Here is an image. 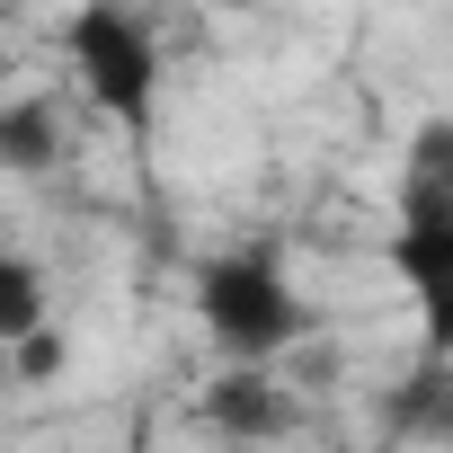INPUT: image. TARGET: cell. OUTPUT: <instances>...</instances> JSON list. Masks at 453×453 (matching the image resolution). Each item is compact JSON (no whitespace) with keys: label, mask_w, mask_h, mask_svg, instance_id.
Returning a JSON list of instances; mask_svg holds the SVG:
<instances>
[{"label":"cell","mask_w":453,"mask_h":453,"mask_svg":"<svg viewBox=\"0 0 453 453\" xmlns=\"http://www.w3.org/2000/svg\"><path fill=\"white\" fill-rule=\"evenodd\" d=\"M196 329L222 365H276L294 338H311V303L276 250H222L196 267Z\"/></svg>","instance_id":"cell-1"},{"label":"cell","mask_w":453,"mask_h":453,"mask_svg":"<svg viewBox=\"0 0 453 453\" xmlns=\"http://www.w3.org/2000/svg\"><path fill=\"white\" fill-rule=\"evenodd\" d=\"M63 54H72V81L81 98L116 125V134H151L160 116V36L142 10H125V0H81V10L63 19Z\"/></svg>","instance_id":"cell-2"},{"label":"cell","mask_w":453,"mask_h":453,"mask_svg":"<svg viewBox=\"0 0 453 453\" xmlns=\"http://www.w3.org/2000/svg\"><path fill=\"white\" fill-rule=\"evenodd\" d=\"M391 267L426 311V338L444 347V285H453V134L418 125V151L400 169V232H391Z\"/></svg>","instance_id":"cell-3"},{"label":"cell","mask_w":453,"mask_h":453,"mask_svg":"<svg viewBox=\"0 0 453 453\" xmlns=\"http://www.w3.org/2000/svg\"><path fill=\"white\" fill-rule=\"evenodd\" d=\"M204 426L232 444H276V435H294V400L267 382V365H232L204 391Z\"/></svg>","instance_id":"cell-4"},{"label":"cell","mask_w":453,"mask_h":453,"mask_svg":"<svg viewBox=\"0 0 453 453\" xmlns=\"http://www.w3.org/2000/svg\"><path fill=\"white\" fill-rule=\"evenodd\" d=\"M72 151V125L54 98H0V178H54Z\"/></svg>","instance_id":"cell-5"},{"label":"cell","mask_w":453,"mask_h":453,"mask_svg":"<svg viewBox=\"0 0 453 453\" xmlns=\"http://www.w3.org/2000/svg\"><path fill=\"white\" fill-rule=\"evenodd\" d=\"M27 329H45V267L0 241V347H19Z\"/></svg>","instance_id":"cell-6"},{"label":"cell","mask_w":453,"mask_h":453,"mask_svg":"<svg viewBox=\"0 0 453 453\" xmlns=\"http://www.w3.org/2000/svg\"><path fill=\"white\" fill-rule=\"evenodd\" d=\"M204 10H241V0H204Z\"/></svg>","instance_id":"cell-7"},{"label":"cell","mask_w":453,"mask_h":453,"mask_svg":"<svg viewBox=\"0 0 453 453\" xmlns=\"http://www.w3.org/2000/svg\"><path fill=\"white\" fill-rule=\"evenodd\" d=\"M0 63H10V36H0Z\"/></svg>","instance_id":"cell-8"}]
</instances>
